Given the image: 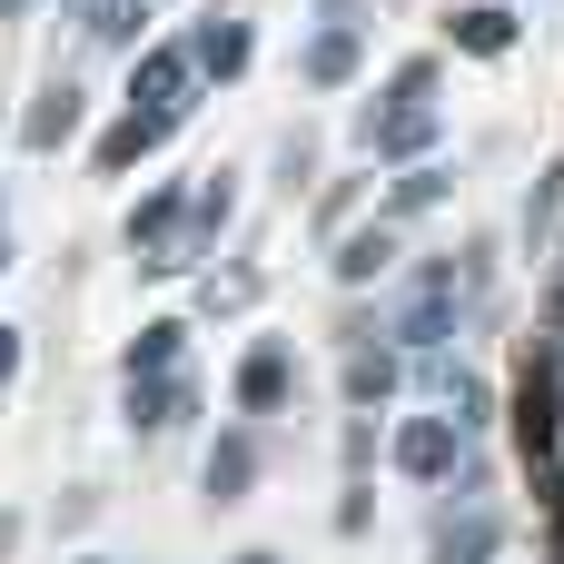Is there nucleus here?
Masks as SVG:
<instances>
[{"label":"nucleus","mask_w":564,"mask_h":564,"mask_svg":"<svg viewBox=\"0 0 564 564\" xmlns=\"http://www.w3.org/2000/svg\"><path fill=\"white\" fill-rule=\"evenodd\" d=\"M446 198V169H406L397 188H387V218H416V208H436Z\"/></svg>","instance_id":"6ab92c4d"},{"label":"nucleus","mask_w":564,"mask_h":564,"mask_svg":"<svg viewBox=\"0 0 564 564\" xmlns=\"http://www.w3.org/2000/svg\"><path fill=\"white\" fill-rule=\"evenodd\" d=\"M545 446H555V367L525 377V456H545Z\"/></svg>","instance_id":"a211bd4d"},{"label":"nucleus","mask_w":564,"mask_h":564,"mask_svg":"<svg viewBox=\"0 0 564 564\" xmlns=\"http://www.w3.org/2000/svg\"><path fill=\"white\" fill-rule=\"evenodd\" d=\"M178 208H188L178 188H159V198H139V218H129V238H139V248H169V238H178ZM159 268H169V258H159Z\"/></svg>","instance_id":"dca6fc26"},{"label":"nucleus","mask_w":564,"mask_h":564,"mask_svg":"<svg viewBox=\"0 0 564 564\" xmlns=\"http://www.w3.org/2000/svg\"><path fill=\"white\" fill-rule=\"evenodd\" d=\"M69 129H79V89H69V79H50V89H40V109L20 119V139H30V149H59Z\"/></svg>","instance_id":"9b49d317"},{"label":"nucleus","mask_w":564,"mask_h":564,"mask_svg":"<svg viewBox=\"0 0 564 564\" xmlns=\"http://www.w3.org/2000/svg\"><path fill=\"white\" fill-rule=\"evenodd\" d=\"M387 258H397V238H387V228H357V238H337V278H347V288L387 278Z\"/></svg>","instance_id":"ddd939ff"},{"label":"nucleus","mask_w":564,"mask_h":564,"mask_svg":"<svg viewBox=\"0 0 564 564\" xmlns=\"http://www.w3.org/2000/svg\"><path fill=\"white\" fill-rule=\"evenodd\" d=\"M178 416H188V377H178V367H159V377H129V426L169 436Z\"/></svg>","instance_id":"0eeeda50"},{"label":"nucleus","mask_w":564,"mask_h":564,"mask_svg":"<svg viewBox=\"0 0 564 564\" xmlns=\"http://www.w3.org/2000/svg\"><path fill=\"white\" fill-rule=\"evenodd\" d=\"M307 79H317V89H347V79H357V20H327V30L307 40Z\"/></svg>","instance_id":"6e6552de"},{"label":"nucleus","mask_w":564,"mask_h":564,"mask_svg":"<svg viewBox=\"0 0 564 564\" xmlns=\"http://www.w3.org/2000/svg\"><path fill=\"white\" fill-rule=\"evenodd\" d=\"M456 50H476V59L516 50V10H506V0H476V10H456Z\"/></svg>","instance_id":"1a4fd4ad"},{"label":"nucleus","mask_w":564,"mask_h":564,"mask_svg":"<svg viewBox=\"0 0 564 564\" xmlns=\"http://www.w3.org/2000/svg\"><path fill=\"white\" fill-rule=\"evenodd\" d=\"M238 564H278V555H238Z\"/></svg>","instance_id":"5701e85b"},{"label":"nucleus","mask_w":564,"mask_h":564,"mask_svg":"<svg viewBox=\"0 0 564 564\" xmlns=\"http://www.w3.org/2000/svg\"><path fill=\"white\" fill-rule=\"evenodd\" d=\"M466 288H476L466 268H426V278H416V307L397 317V337H406V347H436V337L456 327V297H466Z\"/></svg>","instance_id":"7ed1b4c3"},{"label":"nucleus","mask_w":564,"mask_h":564,"mask_svg":"<svg viewBox=\"0 0 564 564\" xmlns=\"http://www.w3.org/2000/svg\"><path fill=\"white\" fill-rule=\"evenodd\" d=\"M188 50H198V69H208V79H238V69H248V20H198V40H188Z\"/></svg>","instance_id":"9d476101"},{"label":"nucleus","mask_w":564,"mask_h":564,"mask_svg":"<svg viewBox=\"0 0 564 564\" xmlns=\"http://www.w3.org/2000/svg\"><path fill=\"white\" fill-rule=\"evenodd\" d=\"M178 347H188V327H178V317L139 327V347H129V377H159V367H178Z\"/></svg>","instance_id":"f3484780"},{"label":"nucleus","mask_w":564,"mask_h":564,"mask_svg":"<svg viewBox=\"0 0 564 564\" xmlns=\"http://www.w3.org/2000/svg\"><path fill=\"white\" fill-rule=\"evenodd\" d=\"M555 317H564V297H555Z\"/></svg>","instance_id":"a878e982"},{"label":"nucleus","mask_w":564,"mask_h":564,"mask_svg":"<svg viewBox=\"0 0 564 564\" xmlns=\"http://www.w3.org/2000/svg\"><path fill=\"white\" fill-rule=\"evenodd\" d=\"M20 377V327H0V387Z\"/></svg>","instance_id":"4be33fe9"},{"label":"nucleus","mask_w":564,"mask_h":564,"mask_svg":"<svg viewBox=\"0 0 564 564\" xmlns=\"http://www.w3.org/2000/svg\"><path fill=\"white\" fill-rule=\"evenodd\" d=\"M288 387H297L288 347H278V337H258V347H248V367H238V406H248V416H268V406H288Z\"/></svg>","instance_id":"39448f33"},{"label":"nucleus","mask_w":564,"mask_h":564,"mask_svg":"<svg viewBox=\"0 0 564 564\" xmlns=\"http://www.w3.org/2000/svg\"><path fill=\"white\" fill-rule=\"evenodd\" d=\"M496 555V516H446L436 525V564H486Z\"/></svg>","instance_id":"f8f14e48"},{"label":"nucleus","mask_w":564,"mask_h":564,"mask_svg":"<svg viewBox=\"0 0 564 564\" xmlns=\"http://www.w3.org/2000/svg\"><path fill=\"white\" fill-rule=\"evenodd\" d=\"M228 208H238V188H228V178H208V188L188 198V248H208V238L228 228ZM188 248H178V268H188Z\"/></svg>","instance_id":"2eb2a0df"},{"label":"nucleus","mask_w":564,"mask_h":564,"mask_svg":"<svg viewBox=\"0 0 564 564\" xmlns=\"http://www.w3.org/2000/svg\"><path fill=\"white\" fill-rule=\"evenodd\" d=\"M188 79H198V50L159 40V50H139V69H129V99H188Z\"/></svg>","instance_id":"423d86ee"},{"label":"nucleus","mask_w":564,"mask_h":564,"mask_svg":"<svg viewBox=\"0 0 564 564\" xmlns=\"http://www.w3.org/2000/svg\"><path fill=\"white\" fill-rule=\"evenodd\" d=\"M248 476H258V446H248V436H218V446H208V496L228 506V496H248Z\"/></svg>","instance_id":"4468645a"},{"label":"nucleus","mask_w":564,"mask_h":564,"mask_svg":"<svg viewBox=\"0 0 564 564\" xmlns=\"http://www.w3.org/2000/svg\"><path fill=\"white\" fill-rule=\"evenodd\" d=\"M456 436H466L456 416H406V426H397V466H406L416 486H446V476H456Z\"/></svg>","instance_id":"20e7f679"},{"label":"nucleus","mask_w":564,"mask_h":564,"mask_svg":"<svg viewBox=\"0 0 564 564\" xmlns=\"http://www.w3.org/2000/svg\"><path fill=\"white\" fill-rule=\"evenodd\" d=\"M0 268H10V238H0Z\"/></svg>","instance_id":"393cba45"},{"label":"nucleus","mask_w":564,"mask_h":564,"mask_svg":"<svg viewBox=\"0 0 564 564\" xmlns=\"http://www.w3.org/2000/svg\"><path fill=\"white\" fill-rule=\"evenodd\" d=\"M10 10H20V0H0V20H10Z\"/></svg>","instance_id":"b1692460"},{"label":"nucleus","mask_w":564,"mask_h":564,"mask_svg":"<svg viewBox=\"0 0 564 564\" xmlns=\"http://www.w3.org/2000/svg\"><path fill=\"white\" fill-rule=\"evenodd\" d=\"M426 139H436V59H406L397 69V99L367 109V149L377 159H416Z\"/></svg>","instance_id":"f257e3e1"},{"label":"nucleus","mask_w":564,"mask_h":564,"mask_svg":"<svg viewBox=\"0 0 564 564\" xmlns=\"http://www.w3.org/2000/svg\"><path fill=\"white\" fill-rule=\"evenodd\" d=\"M178 119H188V99H129V119L99 139V169H129V159H149V149H159Z\"/></svg>","instance_id":"f03ea898"},{"label":"nucleus","mask_w":564,"mask_h":564,"mask_svg":"<svg viewBox=\"0 0 564 564\" xmlns=\"http://www.w3.org/2000/svg\"><path fill=\"white\" fill-rule=\"evenodd\" d=\"M387 387H397V367H387V357H347V397H357V406H377Z\"/></svg>","instance_id":"412c9836"},{"label":"nucleus","mask_w":564,"mask_h":564,"mask_svg":"<svg viewBox=\"0 0 564 564\" xmlns=\"http://www.w3.org/2000/svg\"><path fill=\"white\" fill-rule=\"evenodd\" d=\"M555 208H564V169H545V178L525 188V248H545V228H555Z\"/></svg>","instance_id":"aec40b11"}]
</instances>
